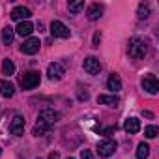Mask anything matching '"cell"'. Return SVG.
<instances>
[{
	"label": "cell",
	"mask_w": 159,
	"mask_h": 159,
	"mask_svg": "<svg viewBox=\"0 0 159 159\" xmlns=\"http://www.w3.org/2000/svg\"><path fill=\"white\" fill-rule=\"evenodd\" d=\"M127 54H129V58H133V60H140V58H144V54H146V43H144L140 38H133V39H129Z\"/></svg>",
	"instance_id": "cell-1"
},
{
	"label": "cell",
	"mask_w": 159,
	"mask_h": 159,
	"mask_svg": "<svg viewBox=\"0 0 159 159\" xmlns=\"http://www.w3.org/2000/svg\"><path fill=\"white\" fill-rule=\"evenodd\" d=\"M39 81H41V77H39V71H28V73H25L23 77H21V86H23V90H32V88H36L38 84H39Z\"/></svg>",
	"instance_id": "cell-2"
},
{
	"label": "cell",
	"mask_w": 159,
	"mask_h": 159,
	"mask_svg": "<svg viewBox=\"0 0 159 159\" xmlns=\"http://www.w3.org/2000/svg\"><path fill=\"white\" fill-rule=\"evenodd\" d=\"M58 118H60V114H58L56 111H52V109H43V111L39 112V116H38V122H39V124H45L47 127H51L52 124H56Z\"/></svg>",
	"instance_id": "cell-3"
},
{
	"label": "cell",
	"mask_w": 159,
	"mask_h": 159,
	"mask_svg": "<svg viewBox=\"0 0 159 159\" xmlns=\"http://www.w3.org/2000/svg\"><path fill=\"white\" fill-rule=\"evenodd\" d=\"M142 88L148 92V94H157L159 92V83H157V77L155 75H152V73H148V75H144L142 77Z\"/></svg>",
	"instance_id": "cell-4"
},
{
	"label": "cell",
	"mask_w": 159,
	"mask_h": 159,
	"mask_svg": "<svg viewBox=\"0 0 159 159\" xmlns=\"http://www.w3.org/2000/svg\"><path fill=\"white\" fill-rule=\"evenodd\" d=\"M83 67H84L86 73H90V75H98V73L101 71V62H99V58H96V56H88V58H84Z\"/></svg>",
	"instance_id": "cell-5"
},
{
	"label": "cell",
	"mask_w": 159,
	"mask_h": 159,
	"mask_svg": "<svg viewBox=\"0 0 159 159\" xmlns=\"http://www.w3.org/2000/svg\"><path fill=\"white\" fill-rule=\"evenodd\" d=\"M51 34H52L54 38L66 39V38H69V28H67L62 21H52V23H51Z\"/></svg>",
	"instance_id": "cell-6"
},
{
	"label": "cell",
	"mask_w": 159,
	"mask_h": 159,
	"mask_svg": "<svg viewBox=\"0 0 159 159\" xmlns=\"http://www.w3.org/2000/svg\"><path fill=\"white\" fill-rule=\"evenodd\" d=\"M114 150H116V142L111 140V139H105V140H101V142L98 144V153H99L101 157H109V155H112Z\"/></svg>",
	"instance_id": "cell-7"
},
{
	"label": "cell",
	"mask_w": 159,
	"mask_h": 159,
	"mask_svg": "<svg viewBox=\"0 0 159 159\" xmlns=\"http://www.w3.org/2000/svg\"><path fill=\"white\" fill-rule=\"evenodd\" d=\"M39 47H41L39 38H28V39L23 43L21 52H25V54H36V52L39 51Z\"/></svg>",
	"instance_id": "cell-8"
},
{
	"label": "cell",
	"mask_w": 159,
	"mask_h": 159,
	"mask_svg": "<svg viewBox=\"0 0 159 159\" xmlns=\"http://www.w3.org/2000/svg\"><path fill=\"white\" fill-rule=\"evenodd\" d=\"M10 131H11V135H15V137H21V135L25 133V118H23L21 114L13 116V120H11V124H10Z\"/></svg>",
	"instance_id": "cell-9"
},
{
	"label": "cell",
	"mask_w": 159,
	"mask_h": 159,
	"mask_svg": "<svg viewBox=\"0 0 159 159\" xmlns=\"http://www.w3.org/2000/svg\"><path fill=\"white\" fill-rule=\"evenodd\" d=\"M64 66L62 64H58V62H54V64H51L49 66V69H47V75H49V79L51 81H60V79L64 77Z\"/></svg>",
	"instance_id": "cell-10"
},
{
	"label": "cell",
	"mask_w": 159,
	"mask_h": 159,
	"mask_svg": "<svg viewBox=\"0 0 159 159\" xmlns=\"http://www.w3.org/2000/svg\"><path fill=\"white\" fill-rule=\"evenodd\" d=\"M30 15H32V11L28 10V8H25V6H17V8H13V11H11V19H15V21H28L30 19Z\"/></svg>",
	"instance_id": "cell-11"
},
{
	"label": "cell",
	"mask_w": 159,
	"mask_h": 159,
	"mask_svg": "<svg viewBox=\"0 0 159 159\" xmlns=\"http://www.w3.org/2000/svg\"><path fill=\"white\" fill-rule=\"evenodd\" d=\"M124 129L129 133V135H135L140 131V120L139 118H127L125 124H124Z\"/></svg>",
	"instance_id": "cell-12"
},
{
	"label": "cell",
	"mask_w": 159,
	"mask_h": 159,
	"mask_svg": "<svg viewBox=\"0 0 159 159\" xmlns=\"http://www.w3.org/2000/svg\"><path fill=\"white\" fill-rule=\"evenodd\" d=\"M15 32L19 34V36H30L32 32H34V25L30 23V21H21L19 25H17V28H15Z\"/></svg>",
	"instance_id": "cell-13"
},
{
	"label": "cell",
	"mask_w": 159,
	"mask_h": 159,
	"mask_svg": "<svg viewBox=\"0 0 159 159\" xmlns=\"http://www.w3.org/2000/svg\"><path fill=\"white\" fill-rule=\"evenodd\" d=\"M107 86H109V90H112V92L122 90V81H120V75L111 73V75H109V81H107Z\"/></svg>",
	"instance_id": "cell-14"
},
{
	"label": "cell",
	"mask_w": 159,
	"mask_h": 159,
	"mask_svg": "<svg viewBox=\"0 0 159 159\" xmlns=\"http://www.w3.org/2000/svg\"><path fill=\"white\" fill-rule=\"evenodd\" d=\"M86 15H88L90 21H98V19L103 15V6H99V4H92V6L88 8Z\"/></svg>",
	"instance_id": "cell-15"
},
{
	"label": "cell",
	"mask_w": 159,
	"mask_h": 159,
	"mask_svg": "<svg viewBox=\"0 0 159 159\" xmlns=\"http://www.w3.org/2000/svg\"><path fill=\"white\" fill-rule=\"evenodd\" d=\"M13 94H15V88H13L11 83H8V81H0V96H2V98H11Z\"/></svg>",
	"instance_id": "cell-16"
},
{
	"label": "cell",
	"mask_w": 159,
	"mask_h": 159,
	"mask_svg": "<svg viewBox=\"0 0 159 159\" xmlns=\"http://www.w3.org/2000/svg\"><path fill=\"white\" fill-rule=\"evenodd\" d=\"M98 103L99 105H109V107H116L120 103L118 96H98Z\"/></svg>",
	"instance_id": "cell-17"
},
{
	"label": "cell",
	"mask_w": 159,
	"mask_h": 159,
	"mask_svg": "<svg viewBox=\"0 0 159 159\" xmlns=\"http://www.w3.org/2000/svg\"><path fill=\"white\" fill-rule=\"evenodd\" d=\"M137 15H139V19H148L150 17V4L148 2H140L139 10H137Z\"/></svg>",
	"instance_id": "cell-18"
},
{
	"label": "cell",
	"mask_w": 159,
	"mask_h": 159,
	"mask_svg": "<svg viewBox=\"0 0 159 159\" xmlns=\"http://www.w3.org/2000/svg\"><path fill=\"white\" fill-rule=\"evenodd\" d=\"M13 73H15V64L10 58H6L2 62V75H13Z\"/></svg>",
	"instance_id": "cell-19"
},
{
	"label": "cell",
	"mask_w": 159,
	"mask_h": 159,
	"mask_svg": "<svg viewBox=\"0 0 159 159\" xmlns=\"http://www.w3.org/2000/svg\"><path fill=\"white\" fill-rule=\"evenodd\" d=\"M148 155H150V146L140 142L137 148V159H148Z\"/></svg>",
	"instance_id": "cell-20"
},
{
	"label": "cell",
	"mask_w": 159,
	"mask_h": 159,
	"mask_svg": "<svg viewBox=\"0 0 159 159\" xmlns=\"http://www.w3.org/2000/svg\"><path fill=\"white\" fill-rule=\"evenodd\" d=\"M2 41H4V45H10V43L13 41V28L6 26V28L2 30Z\"/></svg>",
	"instance_id": "cell-21"
},
{
	"label": "cell",
	"mask_w": 159,
	"mask_h": 159,
	"mask_svg": "<svg viewBox=\"0 0 159 159\" xmlns=\"http://www.w3.org/2000/svg\"><path fill=\"white\" fill-rule=\"evenodd\" d=\"M81 10H84V2H83V0H77V2L69 4V13H79Z\"/></svg>",
	"instance_id": "cell-22"
},
{
	"label": "cell",
	"mask_w": 159,
	"mask_h": 159,
	"mask_svg": "<svg viewBox=\"0 0 159 159\" xmlns=\"http://www.w3.org/2000/svg\"><path fill=\"white\" fill-rule=\"evenodd\" d=\"M47 129H49V127H47L45 124H39V122H38V124L34 125V129H32V133H34L36 137H39V135H43V133H45Z\"/></svg>",
	"instance_id": "cell-23"
},
{
	"label": "cell",
	"mask_w": 159,
	"mask_h": 159,
	"mask_svg": "<svg viewBox=\"0 0 159 159\" xmlns=\"http://www.w3.org/2000/svg\"><path fill=\"white\" fill-rule=\"evenodd\" d=\"M157 133H159V129H157L155 125H148V127L144 129V135H146L148 139H155V137H157Z\"/></svg>",
	"instance_id": "cell-24"
},
{
	"label": "cell",
	"mask_w": 159,
	"mask_h": 159,
	"mask_svg": "<svg viewBox=\"0 0 159 159\" xmlns=\"http://www.w3.org/2000/svg\"><path fill=\"white\" fill-rule=\"evenodd\" d=\"M81 159H94L90 150H81Z\"/></svg>",
	"instance_id": "cell-25"
},
{
	"label": "cell",
	"mask_w": 159,
	"mask_h": 159,
	"mask_svg": "<svg viewBox=\"0 0 159 159\" xmlns=\"http://www.w3.org/2000/svg\"><path fill=\"white\" fill-rule=\"evenodd\" d=\"M99 41H101V34L96 32V34H94V47H99Z\"/></svg>",
	"instance_id": "cell-26"
},
{
	"label": "cell",
	"mask_w": 159,
	"mask_h": 159,
	"mask_svg": "<svg viewBox=\"0 0 159 159\" xmlns=\"http://www.w3.org/2000/svg\"><path fill=\"white\" fill-rule=\"evenodd\" d=\"M49 159H60V155L56 152H52V153H49Z\"/></svg>",
	"instance_id": "cell-27"
},
{
	"label": "cell",
	"mask_w": 159,
	"mask_h": 159,
	"mask_svg": "<svg viewBox=\"0 0 159 159\" xmlns=\"http://www.w3.org/2000/svg\"><path fill=\"white\" fill-rule=\"evenodd\" d=\"M114 129H116V127H107V129H105V135H111V133H114Z\"/></svg>",
	"instance_id": "cell-28"
},
{
	"label": "cell",
	"mask_w": 159,
	"mask_h": 159,
	"mask_svg": "<svg viewBox=\"0 0 159 159\" xmlns=\"http://www.w3.org/2000/svg\"><path fill=\"white\" fill-rule=\"evenodd\" d=\"M0 153H2V148H0Z\"/></svg>",
	"instance_id": "cell-29"
},
{
	"label": "cell",
	"mask_w": 159,
	"mask_h": 159,
	"mask_svg": "<svg viewBox=\"0 0 159 159\" xmlns=\"http://www.w3.org/2000/svg\"><path fill=\"white\" fill-rule=\"evenodd\" d=\"M67 159H73V157H67Z\"/></svg>",
	"instance_id": "cell-30"
}]
</instances>
